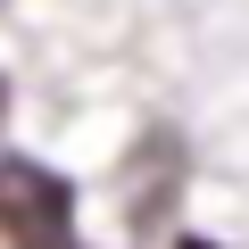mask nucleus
I'll list each match as a JSON object with an SVG mask.
<instances>
[{"label":"nucleus","instance_id":"1","mask_svg":"<svg viewBox=\"0 0 249 249\" xmlns=\"http://www.w3.org/2000/svg\"><path fill=\"white\" fill-rule=\"evenodd\" d=\"M0 232L9 249H75V183L42 158H0Z\"/></svg>","mask_w":249,"mask_h":249},{"label":"nucleus","instance_id":"2","mask_svg":"<svg viewBox=\"0 0 249 249\" xmlns=\"http://www.w3.org/2000/svg\"><path fill=\"white\" fill-rule=\"evenodd\" d=\"M175 249H208V241H175Z\"/></svg>","mask_w":249,"mask_h":249}]
</instances>
